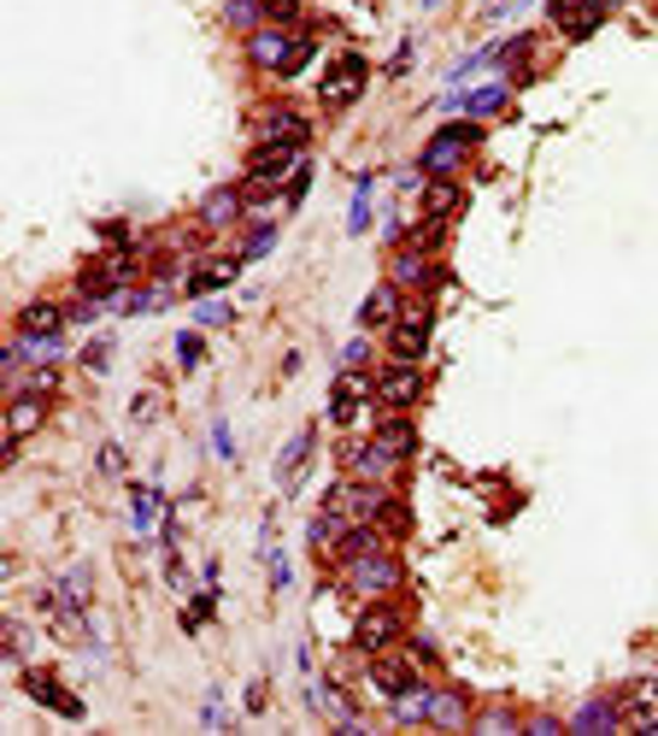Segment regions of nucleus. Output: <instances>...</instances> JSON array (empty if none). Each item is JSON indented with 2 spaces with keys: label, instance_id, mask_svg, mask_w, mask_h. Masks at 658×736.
Here are the masks:
<instances>
[{
  "label": "nucleus",
  "instance_id": "393cba45",
  "mask_svg": "<svg viewBox=\"0 0 658 736\" xmlns=\"http://www.w3.org/2000/svg\"><path fill=\"white\" fill-rule=\"evenodd\" d=\"M564 725H570V731H618V725H623V701L599 696V701H588V707H576Z\"/></svg>",
  "mask_w": 658,
  "mask_h": 736
},
{
  "label": "nucleus",
  "instance_id": "9b49d317",
  "mask_svg": "<svg viewBox=\"0 0 658 736\" xmlns=\"http://www.w3.org/2000/svg\"><path fill=\"white\" fill-rule=\"evenodd\" d=\"M247 259L241 254H212V259H195V266L183 271V295L188 300H207V295H224L229 283L241 278Z\"/></svg>",
  "mask_w": 658,
  "mask_h": 736
},
{
  "label": "nucleus",
  "instance_id": "4be33fe9",
  "mask_svg": "<svg viewBox=\"0 0 658 736\" xmlns=\"http://www.w3.org/2000/svg\"><path fill=\"white\" fill-rule=\"evenodd\" d=\"M65 324H71V312L60 300H30V307H18V319H12L18 336H60Z\"/></svg>",
  "mask_w": 658,
  "mask_h": 736
},
{
  "label": "nucleus",
  "instance_id": "f03ea898",
  "mask_svg": "<svg viewBox=\"0 0 658 736\" xmlns=\"http://www.w3.org/2000/svg\"><path fill=\"white\" fill-rule=\"evenodd\" d=\"M342 589L347 596H359V601H394L406 589V560L394 554V548H371V554H353V560H342Z\"/></svg>",
  "mask_w": 658,
  "mask_h": 736
},
{
  "label": "nucleus",
  "instance_id": "37998d69",
  "mask_svg": "<svg viewBox=\"0 0 658 736\" xmlns=\"http://www.w3.org/2000/svg\"><path fill=\"white\" fill-rule=\"evenodd\" d=\"M265 19L271 24H300V0H265Z\"/></svg>",
  "mask_w": 658,
  "mask_h": 736
},
{
  "label": "nucleus",
  "instance_id": "72a5a7b5",
  "mask_svg": "<svg viewBox=\"0 0 658 736\" xmlns=\"http://www.w3.org/2000/svg\"><path fill=\"white\" fill-rule=\"evenodd\" d=\"M171 354H177L183 371H200V366H207V336H200V324H195V330H177V348H171Z\"/></svg>",
  "mask_w": 658,
  "mask_h": 736
},
{
  "label": "nucleus",
  "instance_id": "ea45409f",
  "mask_svg": "<svg viewBox=\"0 0 658 736\" xmlns=\"http://www.w3.org/2000/svg\"><path fill=\"white\" fill-rule=\"evenodd\" d=\"M376 525H383L388 537H406V530H412V513H406V501L388 495V507H383V518H376Z\"/></svg>",
  "mask_w": 658,
  "mask_h": 736
},
{
  "label": "nucleus",
  "instance_id": "aec40b11",
  "mask_svg": "<svg viewBox=\"0 0 658 736\" xmlns=\"http://www.w3.org/2000/svg\"><path fill=\"white\" fill-rule=\"evenodd\" d=\"M24 696H30L36 707H53L60 719H83V713H89L77 696H65V684L53 672H24Z\"/></svg>",
  "mask_w": 658,
  "mask_h": 736
},
{
  "label": "nucleus",
  "instance_id": "423d86ee",
  "mask_svg": "<svg viewBox=\"0 0 658 736\" xmlns=\"http://www.w3.org/2000/svg\"><path fill=\"white\" fill-rule=\"evenodd\" d=\"M364 83H371V60H364V53H335L330 71H324V83H318V107H324V112L359 107Z\"/></svg>",
  "mask_w": 658,
  "mask_h": 736
},
{
  "label": "nucleus",
  "instance_id": "412c9836",
  "mask_svg": "<svg viewBox=\"0 0 658 736\" xmlns=\"http://www.w3.org/2000/svg\"><path fill=\"white\" fill-rule=\"evenodd\" d=\"M347 530H353V518L335 513V507H318L312 525H306V548H312L318 560H335V548L347 542Z\"/></svg>",
  "mask_w": 658,
  "mask_h": 736
},
{
  "label": "nucleus",
  "instance_id": "f704fd0d",
  "mask_svg": "<svg viewBox=\"0 0 658 736\" xmlns=\"http://www.w3.org/2000/svg\"><path fill=\"white\" fill-rule=\"evenodd\" d=\"M77 366L89 371V378H107V371H112V336H89V342H83Z\"/></svg>",
  "mask_w": 658,
  "mask_h": 736
},
{
  "label": "nucleus",
  "instance_id": "dca6fc26",
  "mask_svg": "<svg viewBox=\"0 0 658 736\" xmlns=\"http://www.w3.org/2000/svg\"><path fill=\"white\" fill-rule=\"evenodd\" d=\"M471 719H476L471 689H459V684H435V701H430V725H435V731H471Z\"/></svg>",
  "mask_w": 658,
  "mask_h": 736
},
{
  "label": "nucleus",
  "instance_id": "f3484780",
  "mask_svg": "<svg viewBox=\"0 0 658 736\" xmlns=\"http://www.w3.org/2000/svg\"><path fill=\"white\" fill-rule=\"evenodd\" d=\"M41 425H48V395H30V389L7 395V442H30Z\"/></svg>",
  "mask_w": 658,
  "mask_h": 736
},
{
  "label": "nucleus",
  "instance_id": "cd10ccee",
  "mask_svg": "<svg viewBox=\"0 0 658 736\" xmlns=\"http://www.w3.org/2000/svg\"><path fill=\"white\" fill-rule=\"evenodd\" d=\"M0 637H7V666L24 672V660H30V625H24L18 613H7L0 618Z\"/></svg>",
  "mask_w": 658,
  "mask_h": 736
},
{
  "label": "nucleus",
  "instance_id": "a18cd8bd",
  "mask_svg": "<svg viewBox=\"0 0 658 736\" xmlns=\"http://www.w3.org/2000/svg\"><path fill=\"white\" fill-rule=\"evenodd\" d=\"M523 731H535V736H559V731H570L564 719H553V713H535V719H523Z\"/></svg>",
  "mask_w": 658,
  "mask_h": 736
},
{
  "label": "nucleus",
  "instance_id": "49530a36",
  "mask_svg": "<svg viewBox=\"0 0 658 736\" xmlns=\"http://www.w3.org/2000/svg\"><path fill=\"white\" fill-rule=\"evenodd\" d=\"M412 53H418V41H400L394 60H388V77H406V71H412Z\"/></svg>",
  "mask_w": 658,
  "mask_h": 736
},
{
  "label": "nucleus",
  "instance_id": "2eb2a0df",
  "mask_svg": "<svg viewBox=\"0 0 658 736\" xmlns=\"http://www.w3.org/2000/svg\"><path fill=\"white\" fill-rule=\"evenodd\" d=\"M400 307H406V289L383 278V283L371 289V295L359 300V330H376V336H388L394 319H400Z\"/></svg>",
  "mask_w": 658,
  "mask_h": 736
},
{
  "label": "nucleus",
  "instance_id": "c03bdc74",
  "mask_svg": "<svg viewBox=\"0 0 658 736\" xmlns=\"http://www.w3.org/2000/svg\"><path fill=\"white\" fill-rule=\"evenodd\" d=\"M212 454H218V459H236V437H229V425H224V418L212 425Z\"/></svg>",
  "mask_w": 658,
  "mask_h": 736
},
{
  "label": "nucleus",
  "instance_id": "a19ab883",
  "mask_svg": "<svg viewBox=\"0 0 658 736\" xmlns=\"http://www.w3.org/2000/svg\"><path fill=\"white\" fill-rule=\"evenodd\" d=\"M95 466H100V478H124V466H129V459H124V449H119V442H100V459H95Z\"/></svg>",
  "mask_w": 658,
  "mask_h": 736
},
{
  "label": "nucleus",
  "instance_id": "9d476101",
  "mask_svg": "<svg viewBox=\"0 0 658 736\" xmlns=\"http://www.w3.org/2000/svg\"><path fill=\"white\" fill-rule=\"evenodd\" d=\"M423 401V366H400V359H388L383 371H376V407L383 413H412Z\"/></svg>",
  "mask_w": 658,
  "mask_h": 736
},
{
  "label": "nucleus",
  "instance_id": "c756f323",
  "mask_svg": "<svg viewBox=\"0 0 658 736\" xmlns=\"http://www.w3.org/2000/svg\"><path fill=\"white\" fill-rule=\"evenodd\" d=\"M371 189H376V177H371V171H359V183H353V212H347V236H364V230H371Z\"/></svg>",
  "mask_w": 658,
  "mask_h": 736
},
{
  "label": "nucleus",
  "instance_id": "f8f14e48",
  "mask_svg": "<svg viewBox=\"0 0 658 736\" xmlns=\"http://www.w3.org/2000/svg\"><path fill=\"white\" fill-rule=\"evenodd\" d=\"M312 454H318V425H300L295 437H288V449L276 454V489H283V501L300 495L306 471H312Z\"/></svg>",
  "mask_w": 658,
  "mask_h": 736
},
{
  "label": "nucleus",
  "instance_id": "6ab92c4d",
  "mask_svg": "<svg viewBox=\"0 0 658 736\" xmlns=\"http://www.w3.org/2000/svg\"><path fill=\"white\" fill-rule=\"evenodd\" d=\"M371 442H376V449H388V454L406 466V459L418 454V425H412V413H383V418L371 425Z\"/></svg>",
  "mask_w": 658,
  "mask_h": 736
},
{
  "label": "nucleus",
  "instance_id": "39448f33",
  "mask_svg": "<svg viewBox=\"0 0 658 736\" xmlns=\"http://www.w3.org/2000/svg\"><path fill=\"white\" fill-rule=\"evenodd\" d=\"M406 642V613L394 601H359V618H353V648L364 660L371 654H388V648Z\"/></svg>",
  "mask_w": 658,
  "mask_h": 736
},
{
  "label": "nucleus",
  "instance_id": "20e7f679",
  "mask_svg": "<svg viewBox=\"0 0 658 736\" xmlns=\"http://www.w3.org/2000/svg\"><path fill=\"white\" fill-rule=\"evenodd\" d=\"M430 330H435L430 295H406L400 319H394V330L383 336L388 359H400V366H423V354H430Z\"/></svg>",
  "mask_w": 658,
  "mask_h": 736
},
{
  "label": "nucleus",
  "instance_id": "ddd939ff",
  "mask_svg": "<svg viewBox=\"0 0 658 736\" xmlns=\"http://www.w3.org/2000/svg\"><path fill=\"white\" fill-rule=\"evenodd\" d=\"M459 212H464V183H459V177H423V189H418V219L452 224Z\"/></svg>",
  "mask_w": 658,
  "mask_h": 736
},
{
  "label": "nucleus",
  "instance_id": "1a4fd4ad",
  "mask_svg": "<svg viewBox=\"0 0 658 736\" xmlns=\"http://www.w3.org/2000/svg\"><path fill=\"white\" fill-rule=\"evenodd\" d=\"M364 684H371L383 701H400L412 684H423V672H418V660H412V654L388 648V654H371V666H364Z\"/></svg>",
  "mask_w": 658,
  "mask_h": 736
},
{
  "label": "nucleus",
  "instance_id": "c9c22d12",
  "mask_svg": "<svg viewBox=\"0 0 658 736\" xmlns=\"http://www.w3.org/2000/svg\"><path fill=\"white\" fill-rule=\"evenodd\" d=\"M60 589L77 601V608H95V566H71V572L60 577Z\"/></svg>",
  "mask_w": 658,
  "mask_h": 736
},
{
  "label": "nucleus",
  "instance_id": "de8ad7c7",
  "mask_svg": "<svg viewBox=\"0 0 658 736\" xmlns=\"http://www.w3.org/2000/svg\"><path fill=\"white\" fill-rule=\"evenodd\" d=\"M265 701H271V684H265V677H259V684L247 689V713H265Z\"/></svg>",
  "mask_w": 658,
  "mask_h": 736
},
{
  "label": "nucleus",
  "instance_id": "4c0bfd02",
  "mask_svg": "<svg viewBox=\"0 0 658 736\" xmlns=\"http://www.w3.org/2000/svg\"><path fill=\"white\" fill-rule=\"evenodd\" d=\"M471 731H523V719L511 713V707H488V713L471 719Z\"/></svg>",
  "mask_w": 658,
  "mask_h": 736
},
{
  "label": "nucleus",
  "instance_id": "b1692460",
  "mask_svg": "<svg viewBox=\"0 0 658 736\" xmlns=\"http://www.w3.org/2000/svg\"><path fill=\"white\" fill-rule=\"evenodd\" d=\"M159 513H165V495H159V483H129V525H136V537H153Z\"/></svg>",
  "mask_w": 658,
  "mask_h": 736
},
{
  "label": "nucleus",
  "instance_id": "7ed1b4c3",
  "mask_svg": "<svg viewBox=\"0 0 658 736\" xmlns=\"http://www.w3.org/2000/svg\"><path fill=\"white\" fill-rule=\"evenodd\" d=\"M482 142V130L476 119H459V124H442L430 142H423V154H418V171L423 177H459L464 160H471V148Z\"/></svg>",
  "mask_w": 658,
  "mask_h": 736
},
{
  "label": "nucleus",
  "instance_id": "0eeeda50",
  "mask_svg": "<svg viewBox=\"0 0 658 736\" xmlns=\"http://www.w3.org/2000/svg\"><path fill=\"white\" fill-rule=\"evenodd\" d=\"M247 189H241V177L236 183H218V189L200 195V207H195V224L207 230V236H224V230H241L247 224Z\"/></svg>",
  "mask_w": 658,
  "mask_h": 736
},
{
  "label": "nucleus",
  "instance_id": "09e8293b",
  "mask_svg": "<svg viewBox=\"0 0 658 736\" xmlns=\"http://www.w3.org/2000/svg\"><path fill=\"white\" fill-rule=\"evenodd\" d=\"M518 7H530V0H494V12H518Z\"/></svg>",
  "mask_w": 658,
  "mask_h": 736
},
{
  "label": "nucleus",
  "instance_id": "4468645a",
  "mask_svg": "<svg viewBox=\"0 0 658 736\" xmlns=\"http://www.w3.org/2000/svg\"><path fill=\"white\" fill-rule=\"evenodd\" d=\"M253 142H288V148H306L312 142V119L295 107H265L253 124Z\"/></svg>",
  "mask_w": 658,
  "mask_h": 736
},
{
  "label": "nucleus",
  "instance_id": "e433bc0d",
  "mask_svg": "<svg viewBox=\"0 0 658 736\" xmlns=\"http://www.w3.org/2000/svg\"><path fill=\"white\" fill-rule=\"evenodd\" d=\"M265 572H271V589H276V596H283V589L288 584H295V566H288V554H283V548H265Z\"/></svg>",
  "mask_w": 658,
  "mask_h": 736
},
{
  "label": "nucleus",
  "instance_id": "c85d7f7f",
  "mask_svg": "<svg viewBox=\"0 0 658 736\" xmlns=\"http://www.w3.org/2000/svg\"><path fill=\"white\" fill-rule=\"evenodd\" d=\"M165 389L159 383H148V389H136V395H129V425H159V418H165Z\"/></svg>",
  "mask_w": 658,
  "mask_h": 736
},
{
  "label": "nucleus",
  "instance_id": "8fccbe9b",
  "mask_svg": "<svg viewBox=\"0 0 658 736\" xmlns=\"http://www.w3.org/2000/svg\"><path fill=\"white\" fill-rule=\"evenodd\" d=\"M623 7V0H594V12H618Z\"/></svg>",
  "mask_w": 658,
  "mask_h": 736
},
{
  "label": "nucleus",
  "instance_id": "7c9ffc66",
  "mask_svg": "<svg viewBox=\"0 0 658 736\" xmlns=\"http://www.w3.org/2000/svg\"><path fill=\"white\" fill-rule=\"evenodd\" d=\"M224 24H229V30H241V36H253L259 24H271V19H265V0H229V7H224Z\"/></svg>",
  "mask_w": 658,
  "mask_h": 736
},
{
  "label": "nucleus",
  "instance_id": "a878e982",
  "mask_svg": "<svg viewBox=\"0 0 658 736\" xmlns=\"http://www.w3.org/2000/svg\"><path fill=\"white\" fill-rule=\"evenodd\" d=\"M276 230H283V219H265V212H259V219H247V236H241V259L247 266H253V259H265L271 248H276Z\"/></svg>",
  "mask_w": 658,
  "mask_h": 736
},
{
  "label": "nucleus",
  "instance_id": "79ce46f5",
  "mask_svg": "<svg viewBox=\"0 0 658 736\" xmlns=\"http://www.w3.org/2000/svg\"><path fill=\"white\" fill-rule=\"evenodd\" d=\"M371 348H376V342H371V330H359V336L342 348V366H371Z\"/></svg>",
  "mask_w": 658,
  "mask_h": 736
},
{
  "label": "nucleus",
  "instance_id": "58836bf2",
  "mask_svg": "<svg viewBox=\"0 0 658 736\" xmlns=\"http://www.w3.org/2000/svg\"><path fill=\"white\" fill-rule=\"evenodd\" d=\"M306 189H312V160L295 165V177H288V189H283V212H295L300 200H306Z\"/></svg>",
  "mask_w": 658,
  "mask_h": 736
},
{
  "label": "nucleus",
  "instance_id": "a211bd4d",
  "mask_svg": "<svg viewBox=\"0 0 658 736\" xmlns=\"http://www.w3.org/2000/svg\"><path fill=\"white\" fill-rule=\"evenodd\" d=\"M506 100H511V77L482 83V89H471V95H447L442 107H447V112H459V119H476V124H482V119H494V112H500Z\"/></svg>",
  "mask_w": 658,
  "mask_h": 736
},
{
  "label": "nucleus",
  "instance_id": "bb28decb",
  "mask_svg": "<svg viewBox=\"0 0 658 736\" xmlns=\"http://www.w3.org/2000/svg\"><path fill=\"white\" fill-rule=\"evenodd\" d=\"M430 701H435V684H412L400 701H388L394 725H430Z\"/></svg>",
  "mask_w": 658,
  "mask_h": 736
},
{
  "label": "nucleus",
  "instance_id": "2f4dec72",
  "mask_svg": "<svg viewBox=\"0 0 658 736\" xmlns=\"http://www.w3.org/2000/svg\"><path fill=\"white\" fill-rule=\"evenodd\" d=\"M212 613H218V584H200V596H195V601H188V608L177 613V625L188 630V637H195V630L207 625Z\"/></svg>",
  "mask_w": 658,
  "mask_h": 736
},
{
  "label": "nucleus",
  "instance_id": "5701e85b",
  "mask_svg": "<svg viewBox=\"0 0 658 736\" xmlns=\"http://www.w3.org/2000/svg\"><path fill=\"white\" fill-rule=\"evenodd\" d=\"M618 701H623V731H658V684H629Z\"/></svg>",
  "mask_w": 658,
  "mask_h": 736
},
{
  "label": "nucleus",
  "instance_id": "473e14b6",
  "mask_svg": "<svg viewBox=\"0 0 658 736\" xmlns=\"http://www.w3.org/2000/svg\"><path fill=\"white\" fill-rule=\"evenodd\" d=\"M195 324L200 330H224V324H236V307H229L224 295H207V300H195Z\"/></svg>",
  "mask_w": 658,
  "mask_h": 736
},
{
  "label": "nucleus",
  "instance_id": "6e6552de",
  "mask_svg": "<svg viewBox=\"0 0 658 736\" xmlns=\"http://www.w3.org/2000/svg\"><path fill=\"white\" fill-rule=\"evenodd\" d=\"M371 401L376 407V371H364V366H342L335 371V383H330V425H353V413Z\"/></svg>",
  "mask_w": 658,
  "mask_h": 736
},
{
  "label": "nucleus",
  "instance_id": "f257e3e1",
  "mask_svg": "<svg viewBox=\"0 0 658 736\" xmlns=\"http://www.w3.org/2000/svg\"><path fill=\"white\" fill-rule=\"evenodd\" d=\"M247 41V65L265 71V77H295V71L318 53V41L300 30V24H259Z\"/></svg>",
  "mask_w": 658,
  "mask_h": 736
}]
</instances>
